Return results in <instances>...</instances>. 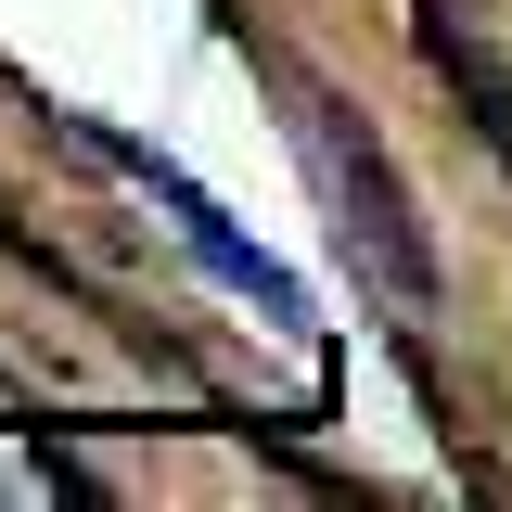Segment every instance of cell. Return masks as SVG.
Returning a JSON list of instances; mask_svg holds the SVG:
<instances>
[{
	"label": "cell",
	"mask_w": 512,
	"mask_h": 512,
	"mask_svg": "<svg viewBox=\"0 0 512 512\" xmlns=\"http://www.w3.org/2000/svg\"><path fill=\"white\" fill-rule=\"evenodd\" d=\"M295 128H308V167H320V192H333V231H346V256L372 269L384 295L410 320H436V231H423V205H410V180L384 167V141L333 90H308L295 103Z\"/></svg>",
	"instance_id": "1"
},
{
	"label": "cell",
	"mask_w": 512,
	"mask_h": 512,
	"mask_svg": "<svg viewBox=\"0 0 512 512\" xmlns=\"http://www.w3.org/2000/svg\"><path fill=\"white\" fill-rule=\"evenodd\" d=\"M77 141H90V154H103L116 180H141V192H154V205H167V231H180V244H192V269H205L218 295H244V308H269V320H308V282H295V269H282V256H269V244H244V231L218 218V192L192 180L180 154H154V141H128L116 116H77Z\"/></svg>",
	"instance_id": "2"
}]
</instances>
